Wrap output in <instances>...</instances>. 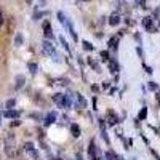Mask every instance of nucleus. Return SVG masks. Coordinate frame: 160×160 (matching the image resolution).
Returning <instances> with one entry per match:
<instances>
[{
    "label": "nucleus",
    "mask_w": 160,
    "mask_h": 160,
    "mask_svg": "<svg viewBox=\"0 0 160 160\" xmlns=\"http://www.w3.org/2000/svg\"><path fill=\"white\" fill-rule=\"evenodd\" d=\"M42 48H43V51L47 53L48 56H53V58H55V59L58 61V58H59V56H58V53H56V48H55V45H53L48 38H45L43 42H42Z\"/></svg>",
    "instance_id": "f257e3e1"
},
{
    "label": "nucleus",
    "mask_w": 160,
    "mask_h": 160,
    "mask_svg": "<svg viewBox=\"0 0 160 160\" xmlns=\"http://www.w3.org/2000/svg\"><path fill=\"white\" fill-rule=\"evenodd\" d=\"M104 122L108 123V125H112V127H115V125L120 122V118H118V115H117V114H115L112 109H109V111H108V114H106Z\"/></svg>",
    "instance_id": "f03ea898"
},
{
    "label": "nucleus",
    "mask_w": 160,
    "mask_h": 160,
    "mask_svg": "<svg viewBox=\"0 0 160 160\" xmlns=\"http://www.w3.org/2000/svg\"><path fill=\"white\" fill-rule=\"evenodd\" d=\"M42 29H43V35L45 38H51L53 40V29H51V22L48 19H45L42 22Z\"/></svg>",
    "instance_id": "7ed1b4c3"
},
{
    "label": "nucleus",
    "mask_w": 160,
    "mask_h": 160,
    "mask_svg": "<svg viewBox=\"0 0 160 160\" xmlns=\"http://www.w3.org/2000/svg\"><path fill=\"white\" fill-rule=\"evenodd\" d=\"M142 24H144V28H146V31H148V32H155V31H157L155 26H154V19H152L151 16L142 18Z\"/></svg>",
    "instance_id": "20e7f679"
},
{
    "label": "nucleus",
    "mask_w": 160,
    "mask_h": 160,
    "mask_svg": "<svg viewBox=\"0 0 160 160\" xmlns=\"http://www.w3.org/2000/svg\"><path fill=\"white\" fill-rule=\"evenodd\" d=\"M99 130H101V138L104 139V142L106 144H111V141H109V136H108V133H106V122L102 118H99Z\"/></svg>",
    "instance_id": "39448f33"
},
{
    "label": "nucleus",
    "mask_w": 160,
    "mask_h": 160,
    "mask_svg": "<svg viewBox=\"0 0 160 160\" xmlns=\"http://www.w3.org/2000/svg\"><path fill=\"white\" fill-rule=\"evenodd\" d=\"M56 117H58V114H56L55 111L48 112V114L45 115V120H43L45 123H43V125H45V127H50L51 123H55V122H56Z\"/></svg>",
    "instance_id": "423d86ee"
},
{
    "label": "nucleus",
    "mask_w": 160,
    "mask_h": 160,
    "mask_svg": "<svg viewBox=\"0 0 160 160\" xmlns=\"http://www.w3.org/2000/svg\"><path fill=\"white\" fill-rule=\"evenodd\" d=\"M64 26H66V28H68V31H69V34L72 35V38H74L75 42H77V40H78V35H77V32L74 31V26H72V22H71V21L68 19V21L64 22Z\"/></svg>",
    "instance_id": "0eeeda50"
},
{
    "label": "nucleus",
    "mask_w": 160,
    "mask_h": 160,
    "mask_svg": "<svg viewBox=\"0 0 160 160\" xmlns=\"http://www.w3.org/2000/svg\"><path fill=\"white\" fill-rule=\"evenodd\" d=\"M3 115H5L7 118H18V117L21 115V111H13V109H7V111L3 112Z\"/></svg>",
    "instance_id": "6e6552de"
},
{
    "label": "nucleus",
    "mask_w": 160,
    "mask_h": 160,
    "mask_svg": "<svg viewBox=\"0 0 160 160\" xmlns=\"http://www.w3.org/2000/svg\"><path fill=\"white\" fill-rule=\"evenodd\" d=\"M108 64H109V71H111L112 74L118 72V62H117V59H109Z\"/></svg>",
    "instance_id": "1a4fd4ad"
},
{
    "label": "nucleus",
    "mask_w": 160,
    "mask_h": 160,
    "mask_svg": "<svg viewBox=\"0 0 160 160\" xmlns=\"http://www.w3.org/2000/svg\"><path fill=\"white\" fill-rule=\"evenodd\" d=\"M87 62H88V66H91V68H93V71H95V72H101V66L95 61V59H91V58H88L87 59Z\"/></svg>",
    "instance_id": "9d476101"
},
{
    "label": "nucleus",
    "mask_w": 160,
    "mask_h": 160,
    "mask_svg": "<svg viewBox=\"0 0 160 160\" xmlns=\"http://www.w3.org/2000/svg\"><path fill=\"white\" fill-rule=\"evenodd\" d=\"M71 133H72V136L74 138H78L80 135H82V131H80V127L77 123H72L71 125Z\"/></svg>",
    "instance_id": "9b49d317"
},
{
    "label": "nucleus",
    "mask_w": 160,
    "mask_h": 160,
    "mask_svg": "<svg viewBox=\"0 0 160 160\" xmlns=\"http://www.w3.org/2000/svg\"><path fill=\"white\" fill-rule=\"evenodd\" d=\"M111 26H118L120 24V16L117 15V13H114V15L109 16V21H108Z\"/></svg>",
    "instance_id": "f8f14e48"
},
{
    "label": "nucleus",
    "mask_w": 160,
    "mask_h": 160,
    "mask_svg": "<svg viewBox=\"0 0 160 160\" xmlns=\"http://www.w3.org/2000/svg\"><path fill=\"white\" fill-rule=\"evenodd\" d=\"M24 83H26V77L24 75H16V85H15V88L19 90V88L24 87Z\"/></svg>",
    "instance_id": "ddd939ff"
},
{
    "label": "nucleus",
    "mask_w": 160,
    "mask_h": 160,
    "mask_svg": "<svg viewBox=\"0 0 160 160\" xmlns=\"http://www.w3.org/2000/svg\"><path fill=\"white\" fill-rule=\"evenodd\" d=\"M62 99H64V95H62V93H56V95L53 96V101H55V102L59 106V108H62Z\"/></svg>",
    "instance_id": "4468645a"
},
{
    "label": "nucleus",
    "mask_w": 160,
    "mask_h": 160,
    "mask_svg": "<svg viewBox=\"0 0 160 160\" xmlns=\"http://www.w3.org/2000/svg\"><path fill=\"white\" fill-rule=\"evenodd\" d=\"M108 45H109L111 50H115V51H117V48H118V38H117V37H112V38L109 40Z\"/></svg>",
    "instance_id": "2eb2a0df"
},
{
    "label": "nucleus",
    "mask_w": 160,
    "mask_h": 160,
    "mask_svg": "<svg viewBox=\"0 0 160 160\" xmlns=\"http://www.w3.org/2000/svg\"><path fill=\"white\" fill-rule=\"evenodd\" d=\"M28 68H29V71H31V74H32V75H35V74H37V71H38V66H37V62H34V61L28 62Z\"/></svg>",
    "instance_id": "dca6fc26"
},
{
    "label": "nucleus",
    "mask_w": 160,
    "mask_h": 160,
    "mask_svg": "<svg viewBox=\"0 0 160 160\" xmlns=\"http://www.w3.org/2000/svg\"><path fill=\"white\" fill-rule=\"evenodd\" d=\"M75 96H77V99H78V106H77V104H75V106H77V108H83V109H85V108H87V101L83 99V96L80 95V93H77Z\"/></svg>",
    "instance_id": "f3484780"
},
{
    "label": "nucleus",
    "mask_w": 160,
    "mask_h": 160,
    "mask_svg": "<svg viewBox=\"0 0 160 160\" xmlns=\"http://www.w3.org/2000/svg\"><path fill=\"white\" fill-rule=\"evenodd\" d=\"M24 43V38H22V34L21 32H18L16 35H15V47H21Z\"/></svg>",
    "instance_id": "a211bd4d"
},
{
    "label": "nucleus",
    "mask_w": 160,
    "mask_h": 160,
    "mask_svg": "<svg viewBox=\"0 0 160 160\" xmlns=\"http://www.w3.org/2000/svg\"><path fill=\"white\" fill-rule=\"evenodd\" d=\"M82 45H83V50H85V51H93V50H95V47H93L88 40H83Z\"/></svg>",
    "instance_id": "6ab92c4d"
},
{
    "label": "nucleus",
    "mask_w": 160,
    "mask_h": 160,
    "mask_svg": "<svg viewBox=\"0 0 160 160\" xmlns=\"http://www.w3.org/2000/svg\"><path fill=\"white\" fill-rule=\"evenodd\" d=\"M104 158L106 160H115L117 158V154H114V151H108L104 154Z\"/></svg>",
    "instance_id": "aec40b11"
},
{
    "label": "nucleus",
    "mask_w": 160,
    "mask_h": 160,
    "mask_svg": "<svg viewBox=\"0 0 160 160\" xmlns=\"http://www.w3.org/2000/svg\"><path fill=\"white\" fill-rule=\"evenodd\" d=\"M99 56H101V61H102V62H108V61L111 59V58H109V51H108V50L101 51V55H99Z\"/></svg>",
    "instance_id": "412c9836"
},
{
    "label": "nucleus",
    "mask_w": 160,
    "mask_h": 160,
    "mask_svg": "<svg viewBox=\"0 0 160 160\" xmlns=\"http://www.w3.org/2000/svg\"><path fill=\"white\" fill-rule=\"evenodd\" d=\"M15 104H16V99H15V98L8 99V101L5 102V108H7V109H13V108H15Z\"/></svg>",
    "instance_id": "4be33fe9"
},
{
    "label": "nucleus",
    "mask_w": 160,
    "mask_h": 160,
    "mask_svg": "<svg viewBox=\"0 0 160 160\" xmlns=\"http://www.w3.org/2000/svg\"><path fill=\"white\" fill-rule=\"evenodd\" d=\"M22 149H24V151H28V152L34 151V149H35V148H34V142H24V146H22Z\"/></svg>",
    "instance_id": "5701e85b"
},
{
    "label": "nucleus",
    "mask_w": 160,
    "mask_h": 160,
    "mask_svg": "<svg viewBox=\"0 0 160 160\" xmlns=\"http://www.w3.org/2000/svg\"><path fill=\"white\" fill-rule=\"evenodd\" d=\"M146 117H148V108H142L141 112H139V115H138V118L139 120H146Z\"/></svg>",
    "instance_id": "b1692460"
},
{
    "label": "nucleus",
    "mask_w": 160,
    "mask_h": 160,
    "mask_svg": "<svg viewBox=\"0 0 160 160\" xmlns=\"http://www.w3.org/2000/svg\"><path fill=\"white\" fill-rule=\"evenodd\" d=\"M58 19H59V22H61V24H64L66 21H68V18H66V15H64L62 11H58Z\"/></svg>",
    "instance_id": "393cba45"
},
{
    "label": "nucleus",
    "mask_w": 160,
    "mask_h": 160,
    "mask_svg": "<svg viewBox=\"0 0 160 160\" xmlns=\"http://www.w3.org/2000/svg\"><path fill=\"white\" fill-rule=\"evenodd\" d=\"M59 42L62 43V47H64V50H66V51H68V53L71 51V48H69V45H68V42H66V40H64V37H62V35L59 37Z\"/></svg>",
    "instance_id": "a878e982"
},
{
    "label": "nucleus",
    "mask_w": 160,
    "mask_h": 160,
    "mask_svg": "<svg viewBox=\"0 0 160 160\" xmlns=\"http://www.w3.org/2000/svg\"><path fill=\"white\" fill-rule=\"evenodd\" d=\"M148 88H149L151 91H157V90H158V85H157L155 82H149V85H148Z\"/></svg>",
    "instance_id": "bb28decb"
},
{
    "label": "nucleus",
    "mask_w": 160,
    "mask_h": 160,
    "mask_svg": "<svg viewBox=\"0 0 160 160\" xmlns=\"http://www.w3.org/2000/svg\"><path fill=\"white\" fill-rule=\"evenodd\" d=\"M56 82H58V85H61V87H66V85L69 83V80H68V78H58Z\"/></svg>",
    "instance_id": "cd10ccee"
},
{
    "label": "nucleus",
    "mask_w": 160,
    "mask_h": 160,
    "mask_svg": "<svg viewBox=\"0 0 160 160\" xmlns=\"http://www.w3.org/2000/svg\"><path fill=\"white\" fill-rule=\"evenodd\" d=\"M47 15H48V13H35L34 18H35V19H38V18H43V16H47Z\"/></svg>",
    "instance_id": "c85d7f7f"
},
{
    "label": "nucleus",
    "mask_w": 160,
    "mask_h": 160,
    "mask_svg": "<svg viewBox=\"0 0 160 160\" xmlns=\"http://www.w3.org/2000/svg\"><path fill=\"white\" fill-rule=\"evenodd\" d=\"M18 125H21V120L15 118V122H11V127H18Z\"/></svg>",
    "instance_id": "c756f323"
},
{
    "label": "nucleus",
    "mask_w": 160,
    "mask_h": 160,
    "mask_svg": "<svg viewBox=\"0 0 160 160\" xmlns=\"http://www.w3.org/2000/svg\"><path fill=\"white\" fill-rule=\"evenodd\" d=\"M138 3H139L141 8H148V7H146V0H138Z\"/></svg>",
    "instance_id": "7c9ffc66"
},
{
    "label": "nucleus",
    "mask_w": 160,
    "mask_h": 160,
    "mask_svg": "<svg viewBox=\"0 0 160 160\" xmlns=\"http://www.w3.org/2000/svg\"><path fill=\"white\" fill-rule=\"evenodd\" d=\"M142 66H144V69H146V72H148V74H152V69L149 68L148 64H142Z\"/></svg>",
    "instance_id": "2f4dec72"
},
{
    "label": "nucleus",
    "mask_w": 160,
    "mask_h": 160,
    "mask_svg": "<svg viewBox=\"0 0 160 160\" xmlns=\"http://www.w3.org/2000/svg\"><path fill=\"white\" fill-rule=\"evenodd\" d=\"M109 85H111V82H102V90H106V88H109Z\"/></svg>",
    "instance_id": "473e14b6"
},
{
    "label": "nucleus",
    "mask_w": 160,
    "mask_h": 160,
    "mask_svg": "<svg viewBox=\"0 0 160 160\" xmlns=\"http://www.w3.org/2000/svg\"><path fill=\"white\" fill-rule=\"evenodd\" d=\"M115 91H117V88H111L109 90V95H115Z\"/></svg>",
    "instance_id": "72a5a7b5"
},
{
    "label": "nucleus",
    "mask_w": 160,
    "mask_h": 160,
    "mask_svg": "<svg viewBox=\"0 0 160 160\" xmlns=\"http://www.w3.org/2000/svg\"><path fill=\"white\" fill-rule=\"evenodd\" d=\"M136 51H138V55H139V56H142V50H141V47H138Z\"/></svg>",
    "instance_id": "f704fd0d"
},
{
    "label": "nucleus",
    "mask_w": 160,
    "mask_h": 160,
    "mask_svg": "<svg viewBox=\"0 0 160 160\" xmlns=\"http://www.w3.org/2000/svg\"><path fill=\"white\" fill-rule=\"evenodd\" d=\"M3 24V15H2V11H0V26Z\"/></svg>",
    "instance_id": "c9c22d12"
},
{
    "label": "nucleus",
    "mask_w": 160,
    "mask_h": 160,
    "mask_svg": "<svg viewBox=\"0 0 160 160\" xmlns=\"http://www.w3.org/2000/svg\"><path fill=\"white\" fill-rule=\"evenodd\" d=\"M135 38H136V42H141V37H139V34H135Z\"/></svg>",
    "instance_id": "e433bc0d"
},
{
    "label": "nucleus",
    "mask_w": 160,
    "mask_h": 160,
    "mask_svg": "<svg viewBox=\"0 0 160 160\" xmlns=\"http://www.w3.org/2000/svg\"><path fill=\"white\" fill-rule=\"evenodd\" d=\"M158 28H160V21H158Z\"/></svg>",
    "instance_id": "4c0bfd02"
}]
</instances>
